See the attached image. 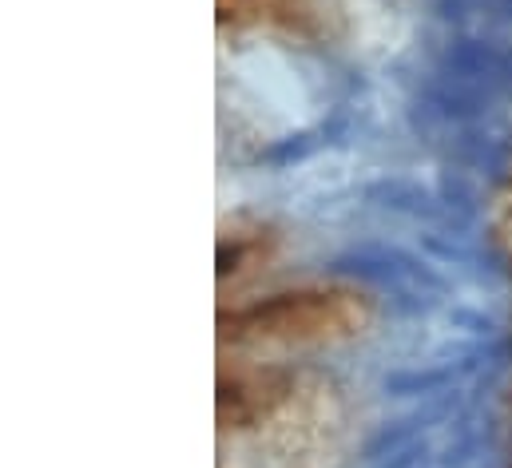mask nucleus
<instances>
[{
  "mask_svg": "<svg viewBox=\"0 0 512 468\" xmlns=\"http://www.w3.org/2000/svg\"><path fill=\"white\" fill-rule=\"evenodd\" d=\"M362 199H366V203H374V207L405 211V215H425V219L445 215V207H441V199H437V195H429L425 187L405 183V179H378V183L362 187Z\"/></svg>",
  "mask_w": 512,
  "mask_h": 468,
  "instance_id": "f03ea898",
  "label": "nucleus"
},
{
  "mask_svg": "<svg viewBox=\"0 0 512 468\" xmlns=\"http://www.w3.org/2000/svg\"><path fill=\"white\" fill-rule=\"evenodd\" d=\"M445 76L461 84H505L512 76V52L489 40H453L445 48Z\"/></svg>",
  "mask_w": 512,
  "mask_h": 468,
  "instance_id": "f257e3e1",
  "label": "nucleus"
},
{
  "mask_svg": "<svg viewBox=\"0 0 512 468\" xmlns=\"http://www.w3.org/2000/svg\"><path fill=\"white\" fill-rule=\"evenodd\" d=\"M425 246H429L433 254H441L445 262H465V266L481 262V254H473V250H465V246H457V242H445V238H437V234H425Z\"/></svg>",
  "mask_w": 512,
  "mask_h": 468,
  "instance_id": "0eeeda50",
  "label": "nucleus"
},
{
  "mask_svg": "<svg viewBox=\"0 0 512 468\" xmlns=\"http://www.w3.org/2000/svg\"><path fill=\"white\" fill-rule=\"evenodd\" d=\"M453 381V369H429V373H389L385 389L389 393H433Z\"/></svg>",
  "mask_w": 512,
  "mask_h": 468,
  "instance_id": "423d86ee",
  "label": "nucleus"
},
{
  "mask_svg": "<svg viewBox=\"0 0 512 468\" xmlns=\"http://www.w3.org/2000/svg\"><path fill=\"white\" fill-rule=\"evenodd\" d=\"M314 135L310 131H298V135H286V139H278L274 147H266L262 155H258V163H270V167H286V163H298V159H306L310 151H314Z\"/></svg>",
  "mask_w": 512,
  "mask_h": 468,
  "instance_id": "39448f33",
  "label": "nucleus"
},
{
  "mask_svg": "<svg viewBox=\"0 0 512 468\" xmlns=\"http://www.w3.org/2000/svg\"><path fill=\"white\" fill-rule=\"evenodd\" d=\"M497 8H501V12H505V16L512 20V0H497Z\"/></svg>",
  "mask_w": 512,
  "mask_h": 468,
  "instance_id": "1a4fd4ad",
  "label": "nucleus"
},
{
  "mask_svg": "<svg viewBox=\"0 0 512 468\" xmlns=\"http://www.w3.org/2000/svg\"><path fill=\"white\" fill-rule=\"evenodd\" d=\"M512 155V143L505 135H489V131H465L457 139V159L477 167V171H489V175H505Z\"/></svg>",
  "mask_w": 512,
  "mask_h": 468,
  "instance_id": "20e7f679",
  "label": "nucleus"
},
{
  "mask_svg": "<svg viewBox=\"0 0 512 468\" xmlns=\"http://www.w3.org/2000/svg\"><path fill=\"white\" fill-rule=\"evenodd\" d=\"M421 457H425V449H421V445H405V449H397V453H393V461H385L382 468H413Z\"/></svg>",
  "mask_w": 512,
  "mask_h": 468,
  "instance_id": "6e6552de",
  "label": "nucleus"
},
{
  "mask_svg": "<svg viewBox=\"0 0 512 468\" xmlns=\"http://www.w3.org/2000/svg\"><path fill=\"white\" fill-rule=\"evenodd\" d=\"M425 100H429V108L437 112V116L445 119H481L489 112V100L477 92V88H469V84H461V80H437V84H429L425 88Z\"/></svg>",
  "mask_w": 512,
  "mask_h": 468,
  "instance_id": "7ed1b4c3",
  "label": "nucleus"
}]
</instances>
